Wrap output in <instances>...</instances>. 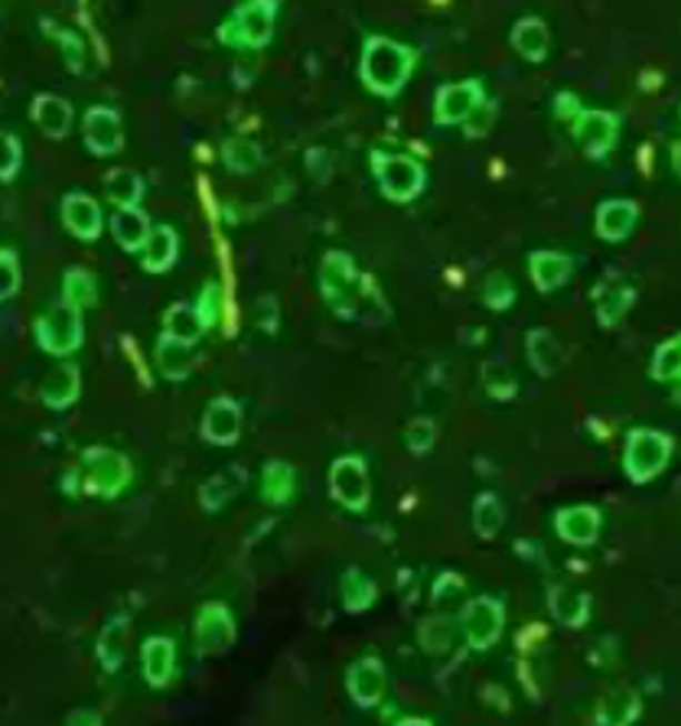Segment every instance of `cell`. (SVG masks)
<instances>
[{
    "label": "cell",
    "instance_id": "9a60e30c",
    "mask_svg": "<svg viewBox=\"0 0 681 726\" xmlns=\"http://www.w3.org/2000/svg\"><path fill=\"white\" fill-rule=\"evenodd\" d=\"M86 144L98 157H108V153H118L124 144V134H121V118L111 111V108H92L86 114Z\"/></svg>",
    "mask_w": 681,
    "mask_h": 726
},
{
    "label": "cell",
    "instance_id": "d6986e66",
    "mask_svg": "<svg viewBox=\"0 0 681 726\" xmlns=\"http://www.w3.org/2000/svg\"><path fill=\"white\" fill-rule=\"evenodd\" d=\"M529 271H532V281H535L538 291L551 293L568 284L574 264H571V258L561 254V251H535V254L529 258Z\"/></svg>",
    "mask_w": 681,
    "mask_h": 726
},
{
    "label": "cell",
    "instance_id": "603a6c76",
    "mask_svg": "<svg viewBox=\"0 0 681 726\" xmlns=\"http://www.w3.org/2000/svg\"><path fill=\"white\" fill-rule=\"evenodd\" d=\"M33 121L47 138H66L72 124V108L62 98L40 95L33 101Z\"/></svg>",
    "mask_w": 681,
    "mask_h": 726
},
{
    "label": "cell",
    "instance_id": "9c48e42d",
    "mask_svg": "<svg viewBox=\"0 0 681 726\" xmlns=\"http://www.w3.org/2000/svg\"><path fill=\"white\" fill-rule=\"evenodd\" d=\"M502 626H505V609H502L499 599L480 596V599H473V603L463 609V632H467L470 645L480 648V652L499 642Z\"/></svg>",
    "mask_w": 681,
    "mask_h": 726
},
{
    "label": "cell",
    "instance_id": "44dd1931",
    "mask_svg": "<svg viewBox=\"0 0 681 726\" xmlns=\"http://www.w3.org/2000/svg\"><path fill=\"white\" fill-rule=\"evenodd\" d=\"M512 47L522 59L529 62H541L548 56V47H551V33L544 27V20L538 17H522L512 30Z\"/></svg>",
    "mask_w": 681,
    "mask_h": 726
},
{
    "label": "cell",
    "instance_id": "1f68e13d",
    "mask_svg": "<svg viewBox=\"0 0 681 726\" xmlns=\"http://www.w3.org/2000/svg\"><path fill=\"white\" fill-rule=\"evenodd\" d=\"M111 232H114V242L121 244L124 251H138V248H144L147 235H150V225H147L144 212H138V209H118V215L111 219Z\"/></svg>",
    "mask_w": 681,
    "mask_h": 726
},
{
    "label": "cell",
    "instance_id": "cb8c5ba5",
    "mask_svg": "<svg viewBox=\"0 0 681 726\" xmlns=\"http://www.w3.org/2000/svg\"><path fill=\"white\" fill-rule=\"evenodd\" d=\"M79 385H82V379H79L76 365H69V362L56 365L47 375V382H43V401H47L49 407L62 411V407H69L79 397Z\"/></svg>",
    "mask_w": 681,
    "mask_h": 726
},
{
    "label": "cell",
    "instance_id": "7dc6e473",
    "mask_svg": "<svg viewBox=\"0 0 681 726\" xmlns=\"http://www.w3.org/2000/svg\"><path fill=\"white\" fill-rule=\"evenodd\" d=\"M196 310H199V316H202V326L209 330V326H216L219 323V313H222V291L216 288V284H209L202 296H199V303H196Z\"/></svg>",
    "mask_w": 681,
    "mask_h": 726
},
{
    "label": "cell",
    "instance_id": "6da1fadb",
    "mask_svg": "<svg viewBox=\"0 0 681 726\" xmlns=\"http://www.w3.org/2000/svg\"><path fill=\"white\" fill-rule=\"evenodd\" d=\"M411 69H414V49L411 47H401V43L385 40V37L365 40L359 75H362L369 92H375V95L382 98L398 95L404 89Z\"/></svg>",
    "mask_w": 681,
    "mask_h": 726
},
{
    "label": "cell",
    "instance_id": "8992f818",
    "mask_svg": "<svg viewBox=\"0 0 681 726\" xmlns=\"http://www.w3.org/2000/svg\"><path fill=\"white\" fill-rule=\"evenodd\" d=\"M37 340H40V349H47L52 355L76 352L82 345V313L69 303H59L37 323Z\"/></svg>",
    "mask_w": 681,
    "mask_h": 726
},
{
    "label": "cell",
    "instance_id": "b9f144b4",
    "mask_svg": "<svg viewBox=\"0 0 681 726\" xmlns=\"http://www.w3.org/2000/svg\"><path fill=\"white\" fill-rule=\"evenodd\" d=\"M404 440H408V446L414 453H428L434 446V440H438V427H434L431 417H414L408 424V431H404Z\"/></svg>",
    "mask_w": 681,
    "mask_h": 726
},
{
    "label": "cell",
    "instance_id": "60d3db41",
    "mask_svg": "<svg viewBox=\"0 0 681 726\" xmlns=\"http://www.w3.org/2000/svg\"><path fill=\"white\" fill-rule=\"evenodd\" d=\"M124 638H128V626L114 623L108 626L101 642H98V658L104 662V668H118L121 658H124Z\"/></svg>",
    "mask_w": 681,
    "mask_h": 726
},
{
    "label": "cell",
    "instance_id": "30bf717a",
    "mask_svg": "<svg viewBox=\"0 0 681 726\" xmlns=\"http://www.w3.org/2000/svg\"><path fill=\"white\" fill-rule=\"evenodd\" d=\"M232 642H236V619L229 616V609L219 603H206L199 609V619H196L199 655H219V652L232 648Z\"/></svg>",
    "mask_w": 681,
    "mask_h": 726
},
{
    "label": "cell",
    "instance_id": "3957f363",
    "mask_svg": "<svg viewBox=\"0 0 681 726\" xmlns=\"http://www.w3.org/2000/svg\"><path fill=\"white\" fill-rule=\"evenodd\" d=\"M362 278L355 274V264L349 254L342 251H330L320 264V288L327 303L340 313V316H355L362 306V293L365 288H359Z\"/></svg>",
    "mask_w": 681,
    "mask_h": 726
},
{
    "label": "cell",
    "instance_id": "2e32d148",
    "mask_svg": "<svg viewBox=\"0 0 681 726\" xmlns=\"http://www.w3.org/2000/svg\"><path fill=\"white\" fill-rule=\"evenodd\" d=\"M639 222V205L630 199H610L597 209V235L603 242H623Z\"/></svg>",
    "mask_w": 681,
    "mask_h": 726
},
{
    "label": "cell",
    "instance_id": "f546056e",
    "mask_svg": "<svg viewBox=\"0 0 681 726\" xmlns=\"http://www.w3.org/2000/svg\"><path fill=\"white\" fill-rule=\"evenodd\" d=\"M340 593H342V603H345V609H349V613H365V609L375 603V596H379V586L372 583L369 574H362L359 567H349V571L342 574Z\"/></svg>",
    "mask_w": 681,
    "mask_h": 726
},
{
    "label": "cell",
    "instance_id": "d6a6232c",
    "mask_svg": "<svg viewBox=\"0 0 681 726\" xmlns=\"http://www.w3.org/2000/svg\"><path fill=\"white\" fill-rule=\"evenodd\" d=\"M104 190L108 199L118 205V209H134L144 195V183L134 170H111L108 180H104Z\"/></svg>",
    "mask_w": 681,
    "mask_h": 726
},
{
    "label": "cell",
    "instance_id": "db71d44e",
    "mask_svg": "<svg viewBox=\"0 0 681 726\" xmlns=\"http://www.w3.org/2000/svg\"><path fill=\"white\" fill-rule=\"evenodd\" d=\"M672 397H675V404H679V407H681V375H679V379H675V391H672Z\"/></svg>",
    "mask_w": 681,
    "mask_h": 726
},
{
    "label": "cell",
    "instance_id": "836d02e7",
    "mask_svg": "<svg viewBox=\"0 0 681 726\" xmlns=\"http://www.w3.org/2000/svg\"><path fill=\"white\" fill-rule=\"evenodd\" d=\"M206 333V326H202V316H199V310L193 306H187V303H177L170 313H167V336H173V340H183L193 345L199 336Z\"/></svg>",
    "mask_w": 681,
    "mask_h": 726
},
{
    "label": "cell",
    "instance_id": "f5cc1de1",
    "mask_svg": "<svg viewBox=\"0 0 681 726\" xmlns=\"http://www.w3.org/2000/svg\"><path fill=\"white\" fill-rule=\"evenodd\" d=\"M672 167H675V173L681 177V141L672 147Z\"/></svg>",
    "mask_w": 681,
    "mask_h": 726
},
{
    "label": "cell",
    "instance_id": "e575fe53",
    "mask_svg": "<svg viewBox=\"0 0 681 726\" xmlns=\"http://www.w3.org/2000/svg\"><path fill=\"white\" fill-rule=\"evenodd\" d=\"M261 495L271 505H284L293 495V470L288 463H268L264 480H261Z\"/></svg>",
    "mask_w": 681,
    "mask_h": 726
},
{
    "label": "cell",
    "instance_id": "52a82bcc",
    "mask_svg": "<svg viewBox=\"0 0 681 726\" xmlns=\"http://www.w3.org/2000/svg\"><path fill=\"white\" fill-rule=\"evenodd\" d=\"M620 138V118L613 111H581L574 118V141L590 160H603Z\"/></svg>",
    "mask_w": 681,
    "mask_h": 726
},
{
    "label": "cell",
    "instance_id": "7c38bea8",
    "mask_svg": "<svg viewBox=\"0 0 681 726\" xmlns=\"http://www.w3.org/2000/svg\"><path fill=\"white\" fill-rule=\"evenodd\" d=\"M483 85L480 82H457V85H443L438 92V124H463L467 114L483 101Z\"/></svg>",
    "mask_w": 681,
    "mask_h": 726
},
{
    "label": "cell",
    "instance_id": "d4e9b609",
    "mask_svg": "<svg viewBox=\"0 0 681 726\" xmlns=\"http://www.w3.org/2000/svg\"><path fill=\"white\" fill-rule=\"evenodd\" d=\"M157 365L167 379L180 382L193 372V345L173 336H163L157 342Z\"/></svg>",
    "mask_w": 681,
    "mask_h": 726
},
{
    "label": "cell",
    "instance_id": "7bdbcfd3",
    "mask_svg": "<svg viewBox=\"0 0 681 726\" xmlns=\"http://www.w3.org/2000/svg\"><path fill=\"white\" fill-rule=\"evenodd\" d=\"M20 160H23V150L17 144V138L0 131V183H10L17 177Z\"/></svg>",
    "mask_w": 681,
    "mask_h": 726
},
{
    "label": "cell",
    "instance_id": "ab89813d",
    "mask_svg": "<svg viewBox=\"0 0 681 726\" xmlns=\"http://www.w3.org/2000/svg\"><path fill=\"white\" fill-rule=\"evenodd\" d=\"M222 153H226V167L236 170V173H251L261 163V150L251 144V141H242V138L229 141Z\"/></svg>",
    "mask_w": 681,
    "mask_h": 726
},
{
    "label": "cell",
    "instance_id": "4316f807",
    "mask_svg": "<svg viewBox=\"0 0 681 726\" xmlns=\"http://www.w3.org/2000/svg\"><path fill=\"white\" fill-rule=\"evenodd\" d=\"M173 261H177V232L167 229V225H160V229H153V232L147 235L144 271H150V274H163V271L173 268Z\"/></svg>",
    "mask_w": 681,
    "mask_h": 726
},
{
    "label": "cell",
    "instance_id": "83f0119b",
    "mask_svg": "<svg viewBox=\"0 0 681 726\" xmlns=\"http://www.w3.org/2000/svg\"><path fill=\"white\" fill-rule=\"evenodd\" d=\"M244 480H248V476H244L242 466L219 470V473H216L209 483L202 485V492H199V495H202V505H206L209 512H219V508H222V505H226L232 495H239V492H242Z\"/></svg>",
    "mask_w": 681,
    "mask_h": 726
},
{
    "label": "cell",
    "instance_id": "f1b7e54d",
    "mask_svg": "<svg viewBox=\"0 0 681 726\" xmlns=\"http://www.w3.org/2000/svg\"><path fill=\"white\" fill-rule=\"evenodd\" d=\"M525 349H529V359H532L538 375L551 379V375L561 372V365H564V352H561V345H558V340H554L548 330L529 333V345H525Z\"/></svg>",
    "mask_w": 681,
    "mask_h": 726
},
{
    "label": "cell",
    "instance_id": "f6af8a7d",
    "mask_svg": "<svg viewBox=\"0 0 681 726\" xmlns=\"http://www.w3.org/2000/svg\"><path fill=\"white\" fill-rule=\"evenodd\" d=\"M492 121H495V104L483 98V101H480V104H477V108L467 114L463 128H467V134H470V138H483V134H489Z\"/></svg>",
    "mask_w": 681,
    "mask_h": 726
},
{
    "label": "cell",
    "instance_id": "c3c4849f",
    "mask_svg": "<svg viewBox=\"0 0 681 726\" xmlns=\"http://www.w3.org/2000/svg\"><path fill=\"white\" fill-rule=\"evenodd\" d=\"M483 385L492 397H512L515 394V382H512V375L505 372V369H499V365H487V372H483Z\"/></svg>",
    "mask_w": 681,
    "mask_h": 726
},
{
    "label": "cell",
    "instance_id": "5bb4252c",
    "mask_svg": "<svg viewBox=\"0 0 681 726\" xmlns=\"http://www.w3.org/2000/svg\"><path fill=\"white\" fill-rule=\"evenodd\" d=\"M554 528H558V534H561L568 544L590 547V544L600 537V512H597L593 505L561 508V512L554 515Z\"/></svg>",
    "mask_w": 681,
    "mask_h": 726
},
{
    "label": "cell",
    "instance_id": "bcb514c9",
    "mask_svg": "<svg viewBox=\"0 0 681 726\" xmlns=\"http://www.w3.org/2000/svg\"><path fill=\"white\" fill-rule=\"evenodd\" d=\"M483 300H487V306H492V310H505V306H512V300H515V288H512L502 274H492L487 281Z\"/></svg>",
    "mask_w": 681,
    "mask_h": 726
},
{
    "label": "cell",
    "instance_id": "ba28073f",
    "mask_svg": "<svg viewBox=\"0 0 681 726\" xmlns=\"http://www.w3.org/2000/svg\"><path fill=\"white\" fill-rule=\"evenodd\" d=\"M330 492L333 498L352 508V512H362L369 505V473H365V463L359 456H342L333 463L330 470Z\"/></svg>",
    "mask_w": 681,
    "mask_h": 726
},
{
    "label": "cell",
    "instance_id": "ffe728a7",
    "mask_svg": "<svg viewBox=\"0 0 681 726\" xmlns=\"http://www.w3.org/2000/svg\"><path fill=\"white\" fill-rule=\"evenodd\" d=\"M548 609H551V616H554L561 626L578 629V626H584L587 623L590 599H587L584 593L571 589V586H554V589L548 593Z\"/></svg>",
    "mask_w": 681,
    "mask_h": 726
},
{
    "label": "cell",
    "instance_id": "7402d4cb",
    "mask_svg": "<svg viewBox=\"0 0 681 726\" xmlns=\"http://www.w3.org/2000/svg\"><path fill=\"white\" fill-rule=\"evenodd\" d=\"M173 665H177V652H173V642L157 635V638H147L144 642V675L147 684L153 687H163L167 680L173 678Z\"/></svg>",
    "mask_w": 681,
    "mask_h": 726
},
{
    "label": "cell",
    "instance_id": "4fadbf2b",
    "mask_svg": "<svg viewBox=\"0 0 681 726\" xmlns=\"http://www.w3.org/2000/svg\"><path fill=\"white\" fill-rule=\"evenodd\" d=\"M242 434V407L229 397H219L209 404L202 417V436L216 446H229Z\"/></svg>",
    "mask_w": 681,
    "mask_h": 726
},
{
    "label": "cell",
    "instance_id": "d590c367",
    "mask_svg": "<svg viewBox=\"0 0 681 726\" xmlns=\"http://www.w3.org/2000/svg\"><path fill=\"white\" fill-rule=\"evenodd\" d=\"M502 522H505V508L499 502V495L492 492H483L473 505V528L480 537H495L502 532Z\"/></svg>",
    "mask_w": 681,
    "mask_h": 726
},
{
    "label": "cell",
    "instance_id": "ac0fdd59",
    "mask_svg": "<svg viewBox=\"0 0 681 726\" xmlns=\"http://www.w3.org/2000/svg\"><path fill=\"white\" fill-rule=\"evenodd\" d=\"M62 225L76 235V239H98L101 232V209L89 195L69 193L62 199Z\"/></svg>",
    "mask_w": 681,
    "mask_h": 726
},
{
    "label": "cell",
    "instance_id": "5b68a950",
    "mask_svg": "<svg viewBox=\"0 0 681 726\" xmlns=\"http://www.w3.org/2000/svg\"><path fill=\"white\" fill-rule=\"evenodd\" d=\"M372 170L379 177L382 193L389 195L391 202H411L424 193L428 173L414 157H394V153H375L372 157Z\"/></svg>",
    "mask_w": 681,
    "mask_h": 726
},
{
    "label": "cell",
    "instance_id": "816d5d0a",
    "mask_svg": "<svg viewBox=\"0 0 681 726\" xmlns=\"http://www.w3.org/2000/svg\"><path fill=\"white\" fill-rule=\"evenodd\" d=\"M581 111H584V104L578 101V95L564 92V95L554 98V114H558L561 121H574V118H578Z\"/></svg>",
    "mask_w": 681,
    "mask_h": 726
},
{
    "label": "cell",
    "instance_id": "681fc988",
    "mask_svg": "<svg viewBox=\"0 0 681 726\" xmlns=\"http://www.w3.org/2000/svg\"><path fill=\"white\" fill-rule=\"evenodd\" d=\"M49 33L62 43L66 49V62H69V69L72 72H82V59H86V52H82V43H79V37H72L69 30H52L49 27Z\"/></svg>",
    "mask_w": 681,
    "mask_h": 726
},
{
    "label": "cell",
    "instance_id": "7a4b0ae2",
    "mask_svg": "<svg viewBox=\"0 0 681 726\" xmlns=\"http://www.w3.org/2000/svg\"><path fill=\"white\" fill-rule=\"evenodd\" d=\"M274 17H278V0H248L222 23L219 40L239 49L268 47L274 37Z\"/></svg>",
    "mask_w": 681,
    "mask_h": 726
},
{
    "label": "cell",
    "instance_id": "4dcf8cb0",
    "mask_svg": "<svg viewBox=\"0 0 681 726\" xmlns=\"http://www.w3.org/2000/svg\"><path fill=\"white\" fill-rule=\"evenodd\" d=\"M633 303H635L633 288H607V291H600L597 293V323L607 326V330L620 326Z\"/></svg>",
    "mask_w": 681,
    "mask_h": 726
},
{
    "label": "cell",
    "instance_id": "8d00e7d4",
    "mask_svg": "<svg viewBox=\"0 0 681 726\" xmlns=\"http://www.w3.org/2000/svg\"><path fill=\"white\" fill-rule=\"evenodd\" d=\"M649 375L655 379V382H675L681 375V333L679 336H672V340H665L659 349H655V355H652V365H649Z\"/></svg>",
    "mask_w": 681,
    "mask_h": 726
},
{
    "label": "cell",
    "instance_id": "e0dca14e",
    "mask_svg": "<svg viewBox=\"0 0 681 726\" xmlns=\"http://www.w3.org/2000/svg\"><path fill=\"white\" fill-rule=\"evenodd\" d=\"M349 694L359 707H375L385 694V668L379 658H362L349 668Z\"/></svg>",
    "mask_w": 681,
    "mask_h": 726
},
{
    "label": "cell",
    "instance_id": "ee69618b",
    "mask_svg": "<svg viewBox=\"0 0 681 726\" xmlns=\"http://www.w3.org/2000/svg\"><path fill=\"white\" fill-rule=\"evenodd\" d=\"M20 291V264L13 251H0V303L10 300L13 293Z\"/></svg>",
    "mask_w": 681,
    "mask_h": 726
},
{
    "label": "cell",
    "instance_id": "277c9868",
    "mask_svg": "<svg viewBox=\"0 0 681 726\" xmlns=\"http://www.w3.org/2000/svg\"><path fill=\"white\" fill-rule=\"evenodd\" d=\"M669 456H672V436L662 434V431L639 427V431L627 436L623 470L635 485H642L655 480L669 466Z\"/></svg>",
    "mask_w": 681,
    "mask_h": 726
},
{
    "label": "cell",
    "instance_id": "484cf974",
    "mask_svg": "<svg viewBox=\"0 0 681 726\" xmlns=\"http://www.w3.org/2000/svg\"><path fill=\"white\" fill-rule=\"evenodd\" d=\"M639 717V694L633 687H617L610 690L603 700H600V710H597V720L610 726H627L633 724Z\"/></svg>",
    "mask_w": 681,
    "mask_h": 726
},
{
    "label": "cell",
    "instance_id": "8fae6325",
    "mask_svg": "<svg viewBox=\"0 0 681 726\" xmlns=\"http://www.w3.org/2000/svg\"><path fill=\"white\" fill-rule=\"evenodd\" d=\"M86 480L98 495H114L121 485L131 480V466L124 456L111 450H89L86 453Z\"/></svg>",
    "mask_w": 681,
    "mask_h": 726
},
{
    "label": "cell",
    "instance_id": "f35d334b",
    "mask_svg": "<svg viewBox=\"0 0 681 726\" xmlns=\"http://www.w3.org/2000/svg\"><path fill=\"white\" fill-rule=\"evenodd\" d=\"M450 642H453V619L434 616V619H424V623H421V645H424V652L440 655V652L450 648Z\"/></svg>",
    "mask_w": 681,
    "mask_h": 726
},
{
    "label": "cell",
    "instance_id": "f907efd6",
    "mask_svg": "<svg viewBox=\"0 0 681 726\" xmlns=\"http://www.w3.org/2000/svg\"><path fill=\"white\" fill-rule=\"evenodd\" d=\"M463 593H467V583L457 574H443L434 583V603H457V599H463Z\"/></svg>",
    "mask_w": 681,
    "mask_h": 726
},
{
    "label": "cell",
    "instance_id": "74e56055",
    "mask_svg": "<svg viewBox=\"0 0 681 726\" xmlns=\"http://www.w3.org/2000/svg\"><path fill=\"white\" fill-rule=\"evenodd\" d=\"M66 288H62V303H69V306H76V310H82V306H92L96 303V278L89 274V271H82V268H76V271H69L66 274V281H62Z\"/></svg>",
    "mask_w": 681,
    "mask_h": 726
}]
</instances>
